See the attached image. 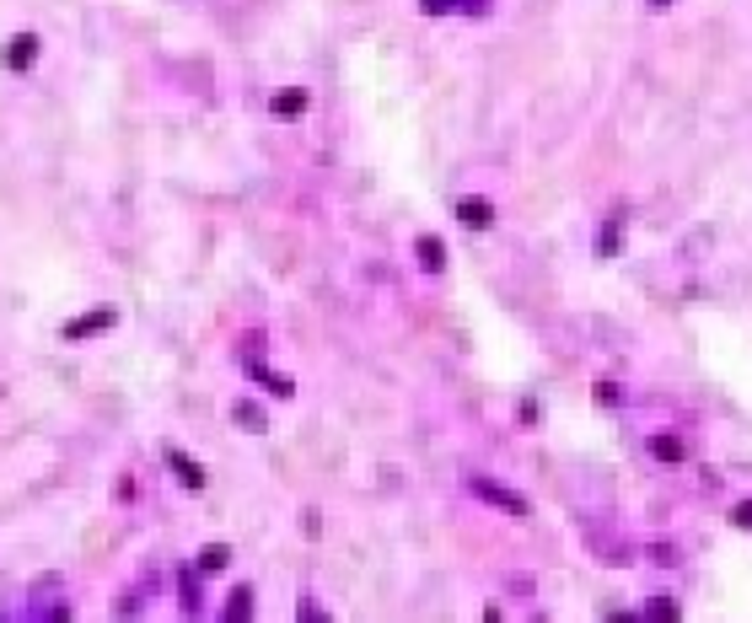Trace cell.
Masks as SVG:
<instances>
[{
    "label": "cell",
    "mask_w": 752,
    "mask_h": 623,
    "mask_svg": "<svg viewBox=\"0 0 752 623\" xmlns=\"http://www.w3.org/2000/svg\"><path fill=\"white\" fill-rule=\"evenodd\" d=\"M736 521H742V527H747V521H752V505H742V511H736Z\"/></svg>",
    "instance_id": "cell-3"
},
{
    "label": "cell",
    "mask_w": 752,
    "mask_h": 623,
    "mask_svg": "<svg viewBox=\"0 0 752 623\" xmlns=\"http://www.w3.org/2000/svg\"><path fill=\"white\" fill-rule=\"evenodd\" d=\"M27 54H33V38H22L17 49H11V65H27Z\"/></svg>",
    "instance_id": "cell-2"
},
{
    "label": "cell",
    "mask_w": 752,
    "mask_h": 623,
    "mask_svg": "<svg viewBox=\"0 0 752 623\" xmlns=\"http://www.w3.org/2000/svg\"><path fill=\"white\" fill-rule=\"evenodd\" d=\"M274 108H280V113H301V108H307V97H301V92H280V103H274Z\"/></svg>",
    "instance_id": "cell-1"
}]
</instances>
